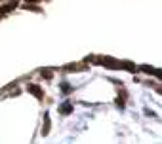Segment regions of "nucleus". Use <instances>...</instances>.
<instances>
[{
  "label": "nucleus",
  "mask_w": 162,
  "mask_h": 144,
  "mask_svg": "<svg viewBox=\"0 0 162 144\" xmlns=\"http://www.w3.org/2000/svg\"><path fill=\"white\" fill-rule=\"evenodd\" d=\"M99 63H101V65H105V67H109V68H118V61H116V59H113V57L99 59Z\"/></svg>",
  "instance_id": "1"
},
{
  "label": "nucleus",
  "mask_w": 162,
  "mask_h": 144,
  "mask_svg": "<svg viewBox=\"0 0 162 144\" xmlns=\"http://www.w3.org/2000/svg\"><path fill=\"white\" fill-rule=\"evenodd\" d=\"M59 112L65 114V116H67V114H71V112H73V104H71V103H63V104L59 106Z\"/></svg>",
  "instance_id": "2"
},
{
  "label": "nucleus",
  "mask_w": 162,
  "mask_h": 144,
  "mask_svg": "<svg viewBox=\"0 0 162 144\" xmlns=\"http://www.w3.org/2000/svg\"><path fill=\"white\" fill-rule=\"evenodd\" d=\"M27 89H29V93H32L36 99H40V97H42V89H40L38 86H29Z\"/></svg>",
  "instance_id": "3"
},
{
  "label": "nucleus",
  "mask_w": 162,
  "mask_h": 144,
  "mask_svg": "<svg viewBox=\"0 0 162 144\" xmlns=\"http://www.w3.org/2000/svg\"><path fill=\"white\" fill-rule=\"evenodd\" d=\"M15 6H17V2H15V0H14V2H8L6 6H2V8H0V14H8V12H12V10L15 8Z\"/></svg>",
  "instance_id": "4"
},
{
  "label": "nucleus",
  "mask_w": 162,
  "mask_h": 144,
  "mask_svg": "<svg viewBox=\"0 0 162 144\" xmlns=\"http://www.w3.org/2000/svg\"><path fill=\"white\" fill-rule=\"evenodd\" d=\"M42 133H44V135L50 133V116H48V114H44V127H42Z\"/></svg>",
  "instance_id": "5"
},
{
  "label": "nucleus",
  "mask_w": 162,
  "mask_h": 144,
  "mask_svg": "<svg viewBox=\"0 0 162 144\" xmlns=\"http://www.w3.org/2000/svg\"><path fill=\"white\" fill-rule=\"evenodd\" d=\"M118 68H126V70H135V65H132L130 61H126V63H118Z\"/></svg>",
  "instance_id": "6"
},
{
  "label": "nucleus",
  "mask_w": 162,
  "mask_h": 144,
  "mask_svg": "<svg viewBox=\"0 0 162 144\" xmlns=\"http://www.w3.org/2000/svg\"><path fill=\"white\" fill-rule=\"evenodd\" d=\"M141 70H145L147 72V74H157V68H153V67H149V65H143V67H141Z\"/></svg>",
  "instance_id": "7"
},
{
  "label": "nucleus",
  "mask_w": 162,
  "mask_h": 144,
  "mask_svg": "<svg viewBox=\"0 0 162 144\" xmlns=\"http://www.w3.org/2000/svg\"><path fill=\"white\" fill-rule=\"evenodd\" d=\"M42 76H44V78H48V80H50V78H51V72H50V70H44V72H42Z\"/></svg>",
  "instance_id": "8"
},
{
  "label": "nucleus",
  "mask_w": 162,
  "mask_h": 144,
  "mask_svg": "<svg viewBox=\"0 0 162 144\" xmlns=\"http://www.w3.org/2000/svg\"><path fill=\"white\" fill-rule=\"evenodd\" d=\"M61 87H63V91H65V93H69V91H71V87H69V84H63V86H61Z\"/></svg>",
  "instance_id": "9"
},
{
  "label": "nucleus",
  "mask_w": 162,
  "mask_h": 144,
  "mask_svg": "<svg viewBox=\"0 0 162 144\" xmlns=\"http://www.w3.org/2000/svg\"><path fill=\"white\" fill-rule=\"evenodd\" d=\"M29 2H36V0H29Z\"/></svg>",
  "instance_id": "10"
}]
</instances>
